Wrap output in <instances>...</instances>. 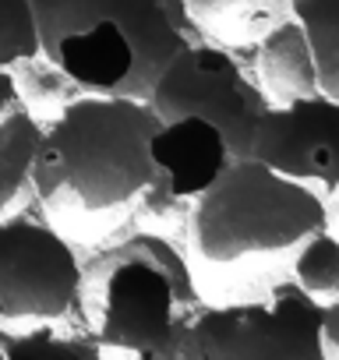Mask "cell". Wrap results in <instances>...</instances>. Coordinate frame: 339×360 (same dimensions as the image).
I'll use <instances>...</instances> for the list:
<instances>
[{
	"instance_id": "obj_14",
	"label": "cell",
	"mask_w": 339,
	"mask_h": 360,
	"mask_svg": "<svg viewBox=\"0 0 339 360\" xmlns=\"http://www.w3.org/2000/svg\"><path fill=\"white\" fill-rule=\"evenodd\" d=\"M293 283L311 297H339V237L318 230L300 240L293 258Z\"/></svg>"
},
{
	"instance_id": "obj_13",
	"label": "cell",
	"mask_w": 339,
	"mask_h": 360,
	"mask_svg": "<svg viewBox=\"0 0 339 360\" xmlns=\"http://www.w3.org/2000/svg\"><path fill=\"white\" fill-rule=\"evenodd\" d=\"M290 18L304 29L318 68V89L339 99V0H290Z\"/></svg>"
},
{
	"instance_id": "obj_9",
	"label": "cell",
	"mask_w": 339,
	"mask_h": 360,
	"mask_svg": "<svg viewBox=\"0 0 339 360\" xmlns=\"http://www.w3.org/2000/svg\"><path fill=\"white\" fill-rule=\"evenodd\" d=\"M152 184L138 202V216L170 219L191 212V205L212 188V180L226 169L230 148L223 134L202 117L162 120L148 141Z\"/></svg>"
},
{
	"instance_id": "obj_10",
	"label": "cell",
	"mask_w": 339,
	"mask_h": 360,
	"mask_svg": "<svg viewBox=\"0 0 339 360\" xmlns=\"http://www.w3.org/2000/svg\"><path fill=\"white\" fill-rule=\"evenodd\" d=\"M255 43H258L255 46V75H258V89L269 99V106H283V103L307 99V96L321 92L311 46L304 39V29L293 18H283Z\"/></svg>"
},
{
	"instance_id": "obj_8",
	"label": "cell",
	"mask_w": 339,
	"mask_h": 360,
	"mask_svg": "<svg viewBox=\"0 0 339 360\" xmlns=\"http://www.w3.org/2000/svg\"><path fill=\"white\" fill-rule=\"evenodd\" d=\"M248 155L297 184L339 191V99L314 92L265 106L255 120Z\"/></svg>"
},
{
	"instance_id": "obj_5",
	"label": "cell",
	"mask_w": 339,
	"mask_h": 360,
	"mask_svg": "<svg viewBox=\"0 0 339 360\" xmlns=\"http://www.w3.org/2000/svg\"><path fill=\"white\" fill-rule=\"evenodd\" d=\"M174 360H328L318 332V297L279 283L265 300L198 307Z\"/></svg>"
},
{
	"instance_id": "obj_6",
	"label": "cell",
	"mask_w": 339,
	"mask_h": 360,
	"mask_svg": "<svg viewBox=\"0 0 339 360\" xmlns=\"http://www.w3.org/2000/svg\"><path fill=\"white\" fill-rule=\"evenodd\" d=\"M145 103L159 120H209L223 134L230 159H248L255 120L269 106L258 82L244 75L237 57L209 39H195L170 57Z\"/></svg>"
},
{
	"instance_id": "obj_2",
	"label": "cell",
	"mask_w": 339,
	"mask_h": 360,
	"mask_svg": "<svg viewBox=\"0 0 339 360\" xmlns=\"http://www.w3.org/2000/svg\"><path fill=\"white\" fill-rule=\"evenodd\" d=\"M39 53L82 92L148 99L177 50L205 39L184 0H32Z\"/></svg>"
},
{
	"instance_id": "obj_15",
	"label": "cell",
	"mask_w": 339,
	"mask_h": 360,
	"mask_svg": "<svg viewBox=\"0 0 339 360\" xmlns=\"http://www.w3.org/2000/svg\"><path fill=\"white\" fill-rule=\"evenodd\" d=\"M8 360H106L85 335H64L53 325L29 332H4Z\"/></svg>"
},
{
	"instance_id": "obj_1",
	"label": "cell",
	"mask_w": 339,
	"mask_h": 360,
	"mask_svg": "<svg viewBox=\"0 0 339 360\" xmlns=\"http://www.w3.org/2000/svg\"><path fill=\"white\" fill-rule=\"evenodd\" d=\"M159 117L145 99L78 96L43 124L32 195L64 237H99L152 184L148 141Z\"/></svg>"
},
{
	"instance_id": "obj_3",
	"label": "cell",
	"mask_w": 339,
	"mask_h": 360,
	"mask_svg": "<svg viewBox=\"0 0 339 360\" xmlns=\"http://www.w3.org/2000/svg\"><path fill=\"white\" fill-rule=\"evenodd\" d=\"M202 293L181 248L152 230L110 240L82 262L85 339L106 360H174Z\"/></svg>"
},
{
	"instance_id": "obj_17",
	"label": "cell",
	"mask_w": 339,
	"mask_h": 360,
	"mask_svg": "<svg viewBox=\"0 0 339 360\" xmlns=\"http://www.w3.org/2000/svg\"><path fill=\"white\" fill-rule=\"evenodd\" d=\"M318 332L325 353H339V297L318 300Z\"/></svg>"
},
{
	"instance_id": "obj_19",
	"label": "cell",
	"mask_w": 339,
	"mask_h": 360,
	"mask_svg": "<svg viewBox=\"0 0 339 360\" xmlns=\"http://www.w3.org/2000/svg\"><path fill=\"white\" fill-rule=\"evenodd\" d=\"M0 360H8V349H4V332H0Z\"/></svg>"
},
{
	"instance_id": "obj_16",
	"label": "cell",
	"mask_w": 339,
	"mask_h": 360,
	"mask_svg": "<svg viewBox=\"0 0 339 360\" xmlns=\"http://www.w3.org/2000/svg\"><path fill=\"white\" fill-rule=\"evenodd\" d=\"M39 57L32 0H0V71Z\"/></svg>"
},
{
	"instance_id": "obj_11",
	"label": "cell",
	"mask_w": 339,
	"mask_h": 360,
	"mask_svg": "<svg viewBox=\"0 0 339 360\" xmlns=\"http://www.w3.org/2000/svg\"><path fill=\"white\" fill-rule=\"evenodd\" d=\"M43 120L18 99L0 117V219L32 191V162L39 152Z\"/></svg>"
},
{
	"instance_id": "obj_4",
	"label": "cell",
	"mask_w": 339,
	"mask_h": 360,
	"mask_svg": "<svg viewBox=\"0 0 339 360\" xmlns=\"http://www.w3.org/2000/svg\"><path fill=\"white\" fill-rule=\"evenodd\" d=\"M191 244L205 262L230 265L251 255L297 248L328 226L325 198L279 176L258 159H230L188 212Z\"/></svg>"
},
{
	"instance_id": "obj_12",
	"label": "cell",
	"mask_w": 339,
	"mask_h": 360,
	"mask_svg": "<svg viewBox=\"0 0 339 360\" xmlns=\"http://www.w3.org/2000/svg\"><path fill=\"white\" fill-rule=\"evenodd\" d=\"M191 22L226 43H255L290 18V0H184Z\"/></svg>"
},
{
	"instance_id": "obj_18",
	"label": "cell",
	"mask_w": 339,
	"mask_h": 360,
	"mask_svg": "<svg viewBox=\"0 0 339 360\" xmlns=\"http://www.w3.org/2000/svg\"><path fill=\"white\" fill-rule=\"evenodd\" d=\"M18 103V89H15V75L11 71H0V117H4L11 106Z\"/></svg>"
},
{
	"instance_id": "obj_7",
	"label": "cell",
	"mask_w": 339,
	"mask_h": 360,
	"mask_svg": "<svg viewBox=\"0 0 339 360\" xmlns=\"http://www.w3.org/2000/svg\"><path fill=\"white\" fill-rule=\"evenodd\" d=\"M78 290L82 258L57 226L29 212L0 219V321H60Z\"/></svg>"
}]
</instances>
